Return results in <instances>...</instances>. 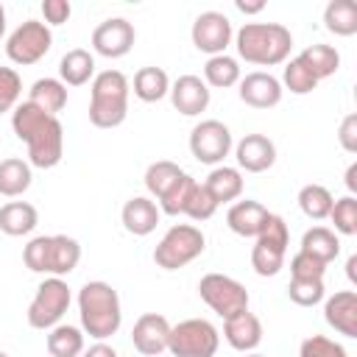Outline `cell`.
<instances>
[{
	"mask_svg": "<svg viewBox=\"0 0 357 357\" xmlns=\"http://www.w3.org/2000/svg\"><path fill=\"white\" fill-rule=\"evenodd\" d=\"M11 128L28 148V165L33 167H56L64 153V128L59 117L42 112L31 100H22L11 112Z\"/></svg>",
	"mask_w": 357,
	"mask_h": 357,
	"instance_id": "cell-1",
	"label": "cell"
},
{
	"mask_svg": "<svg viewBox=\"0 0 357 357\" xmlns=\"http://www.w3.org/2000/svg\"><path fill=\"white\" fill-rule=\"evenodd\" d=\"M240 59L259 67H273L287 61L293 47V33L282 22H245L234 33Z\"/></svg>",
	"mask_w": 357,
	"mask_h": 357,
	"instance_id": "cell-2",
	"label": "cell"
},
{
	"mask_svg": "<svg viewBox=\"0 0 357 357\" xmlns=\"http://www.w3.org/2000/svg\"><path fill=\"white\" fill-rule=\"evenodd\" d=\"M78 315H81V329L95 337L106 340L117 335L123 324V310H120V296L109 282H86L78 290Z\"/></svg>",
	"mask_w": 357,
	"mask_h": 357,
	"instance_id": "cell-3",
	"label": "cell"
},
{
	"mask_svg": "<svg viewBox=\"0 0 357 357\" xmlns=\"http://www.w3.org/2000/svg\"><path fill=\"white\" fill-rule=\"evenodd\" d=\"M131 84L120 70H103L92 78L89 123L95 128H117L128 114Z\"/></svg>",
	"mask_w": 357,
	"mask_h": 357,
	"instance_id": "cell-4",
	"label": "cell"
},
{
	"mask_svg": "<svg viewBox=\"0 0 357 357\" xmlns=\"http://www.w3.org/2000/svg\"><path fill=\"white\" fill-rule=\"evenodd\" d=\"M206 248V237L198 226L192 223H176L165 231L159 245L153 248V262L162 271H178L190 265L195 257H201Z\"/></svg>",
	"mask_w": 357,
	"mask_h": 357,
	"instance_id": "cell-5",
	"label": "cell"
},
{
	"mask_svg": "<svg viewBox=\"0 0 357 357\" xmlns=\"http://www.w3.org/2000/svg\"><path fill=\"white\" fill-rule=\"evenodd\" d=\"M254 240L257 243L251 248V268L259 276H276L284 268V254H287V243H290L287 223L271 212L268 223L262 226V231Z\"/></svg>",
	"mask_w": 357,
	"mask_h": 357,
	"instance_id": "cell-6",
	"label": "cell"
},
{
	"mask_svg": "<svg viewBox=\"0 0 357 357\" xmlns=\"http://www.w3.org/2000/svg\"><path fill=\"white\" fill-rule=\"evenodd\" d=\"M220 346V332L206 318H187L170 326L167 351L173 357H215Z\"/></svg>",
	"mask_w": 357,
	"mask_h": 357,
	"instance_id": "cell-7",
	"label": "cell"
},
{
	"mask_svg": "<svg viewBox=\"0 0 357 357\" xmlns=\"http://www.w3.org/2000/svg\"><path fill=\"white\" fill-rule=\"evenodd\" d=\"M70 301H73V296H70V287L64 279H59V276L45 279L36 287L33 301L28 304V324L33 329H53L64 318Z\"/></svg>",
	"mask_w": 357,
	"mask_h": 357,
	"instance_id": "cell-8",
	"label": "cell"
},
{
	"mask_svg": "<svg viewBox=\"0 0 357 357\" xmlns=\"http://www.w3.org/2000/svg\"><path fill=\"white\" fill-rule=\"evenodd\" d=\"M198 296L220 318H229V315H234L240 310H248V290L237 279H231L226 273H206V276H201Z\"/></svg>",
	"mask_w": 357,
	"mask_h": 357,
	"instance_id": "cell-9",
	"label": "cell"
},
{
	"mask_svg": "<svg viewBox=\"0 0 357 357\" xmlns=\"http://www.w3.org/2000/svg\"><path fill=\"white\" fill-rule=\"evenodd\" d=\"M53 47V33L45 22L39 20H25L22 25L14 28V33L8 36L6 42V56L20 64V67H28V64H36L39 59L47 56V50Z\"/></svg>",
	"mask_w": 357,
	"mask_h": 357,
	"instance_id": "cell-10",
	"label": "cell"
},
{
	"mask_svg": "<svg viewBox=\"0 0 357 357\" xmlns=\"http://www.w3.org/2000/svg\"><path fill=\"white\" fill-rule=\"evenodd\" d=\"M231 131L220 120H201L190 131V151L204 165H220L231 151Z\"/></svg>",
	"mask_w": 357,
	"mask_h": 357,
	"instance_id": "cell-11",
	"label": "cell"
},
{
	"mask_svg": "<svg viewBox=\"0 0 357 357\" xmlns=\"http://www.w3.org/2000/svg\"><path fill=\"white\" fill-rule=\"evenodd\" d=\"M192 45L201 50V53H209V56H220L226 53L234 31H231V22L226 14L220 11H204L195 17L192 22Z\"/></svg>",
	"mask_w": 357,
	"mask_h": 357,
	"instance_id": "cell-12",
	"label": "cell"
},
{
	"mask_svg": "<svg viewBox=\"0 0 357 357\" xmlns=\"http://www.w3.org/2000/svg\"><path fill=\"white\" fill-rule=\"evenodd\" d=\"M134 39H137V31L123 17H109L92 31V47H95V53H100L106 59L126 56L134 47Z\"/></svg>",
	"mask_w": 357,
	"mask_h": 357,
	"instance_id": "cell-13",
	"label": "cell"
},
{
	"mask_svg": "<svg viewBox=\"0 0 357 357\" xmlns=\"http://www.w3.org/2000/svg\"><path fill=\"white\" fill-rule=\"evenodd\" d=\"M167 337H170V321L159 312L139 315L131 329V343L145 357H156V354L167 351Z\"/></svg>",
	"mask_w": 357,
	"mask_h": 357,
	"instance_id": "cell-14",
	"label": "cell"
},
{
	"mask_svg": "<svg viewBox=\"0 0 357 357\" xmlns=\"http://www.w3.org/2000/svg\"><path fill=\"white\" fill-rule=\"evenodd\" d=\"M240 100L251 109H273L282 100V81L271 73H248L245 78H240Z\"/></svg>",
	"mask_w": 357,
	"mask_h": 357,
	"instance_id": "cell-15",
	"label": "cell"
},
{
	"mask_svg": "<svg viewBox=\"0 0 357 357\" xmlns=\"http://www.w3.org/2000/svg\"><path fill=\"white\" fill-rule=\"evenodd\" d=\"M167 95H170L173 109L184 117H195V114L206 112V106H209V86L198 75H178L170 84Z\"/></svg>",
	"mask_w": 357,
	"mask_h": 357,
	"instance_id": "cell-16",
	"label": "cell"
},
{
	"mask_svg": "<svg viewBox=\"0 0 357 357\" xmlns=\"http://www.w3.org/2000/svg\"><path fill=\"white\" fill-rule=\"evenodd\" d=\"M223 337L234 351L248 354L262 343V321L254 312L240 310V312L223 318Z\"/></svg>",
	"mask_w": 357,
	"mask_h": 357,
	"instance_id": "cell-17",
	"label": "cell"
},
{
	"mask_svg": "<svg viewBox=\"0 0 357 357\" xmlns=\"http://www.w3.org/2000/svg\"><path fill=\"white\" fill-rule=\"evenodd\" d=\"M234 159L245 173H265L276 162V145L265 134H245L234 145Z\"/></svg>",
	"mask_w": 357,
	"mask_h": 357,
	"instance_id": "cell-18",
	"label": "cell"
},
{
	"mask_svg": "<svg viewBox=\"0 0 357 357\" xmlns=\"http://www.w3.org/2000/svg\"><path fill=\"white\" fill-rule=\"evenodd\" d=\"M324 318L335 332L346 337H357V293L337 290L335 296H329L324 301Z\"/></svg>",
	"mask_w": 357,
	"mask_h": 357,
	"instance_id": "cell-19",
	"label": "cell"
},
{
	"mask_svg": "<svg viewBox=\"0 0 357 357\" xmlns=\"http://www.w3.org/2000/svg\"><path fill=\"white\" fill-rule=\"evenodd\" d=\"M159 218H162V212H159L156 201L148 198V195H134V198H128V201L123 204V212H120V220H123L126 231L134 234V237L151 234V231L156 229Z\"/></svg>",
	"mask_w": 357,
	"mask_h": 357,
	"instance_id": "cell-20",
	"label": "cell"
},
{
	"mask_svg": "<svg viewBox=\"0 0 357 357\" xmlns=\"http://www.w3.org/2000/svg\"><path fill=\"white\" fill-rule=\"evenodd\" d=\"M268 218H271V212L259 201H251V198L231 204V209L226 212L229 229L240 237H257L262 231V226L268 223Z\"/></svg>",
	"mask_w": 357,
	"mask_h": 357,
	"instance_id": "cell-21",
	"label": "cell"
},
{
	"mask_svg": "<svg viewBox=\"0 0 357 357\" xmlns=\"http://www.w3.org/2000/svg\"><path fill=\"white\" fill-rule=\"evenodd\" d=\"M39 223V212L28 201H8L0 206V231L8 237L31 234Z\"/></svg>",
	"mask_w": 357,
	"mask_h": 357,
	"instance_id": "cell-22",
	"label": "cell"
},
{
	"mask_svg": "<svg viewBox=\"0 0 357 357\" xmlns=\"http://www.w3.org/2000/svg\"><path fill=\"white\" fill-rule=\"evenodd\" d=\"M204 187L209 190V195H212V198H215V204L220 206V204H229V201H234V198H240V195H243V176H240V170H237V167L218 165V167H212V170H209V176H206V181H204Z\"/></svg>",
	"mask_w": 357,
	"mask_h": 357,
	"instance_id": "cell-23",
	"label": "cell"
},
{
	"mask_svg": "<svg viewBox=\"0 0 357 357\" xmlns=\"http://www.w3.org/2000/svg\"><path fill=\"white\" fill-rule=\"evenodd\" d=\"M59 75L64 86H84L95 75V56L84 47H73L59 61Z\"/></svg>",
	"mask_w": 357,
	"mask_h": 357,
	"instance_id": "cell-24",
	"label": "cell"
},
{
	"mask_svg": "<svg viewBox=\"0 0 357 357\" xmlns=\"http://www.w3.org/2000/svg\"><path fill=\"white\" fill-rule=\"evenodd\" d=\"M81 259V245L78 240L67 237V234H50V257H47V273L50 276H67L75 271Z\"/></svg>",
	"mask_w": 357,
	"mask_h": 357,
	"instance_id": "cell-25",
	"label": "cell"
},
{
	"mask_svg": "<svg viewBox=\"0 0 357 357\" xmlns=\"http://www.w3.org/2000/svg\"><path fill=\"white\" fill-rule=\"evenodd\" d=\"M28 100L33 106H39L42 112H47V114L56 117L67 106V86L61 84V78H36L31 84Z\"/></svg>",
	"mask_w": 357,
	"mask_h": 357,
	"instance_id": "cell-26",
	"label": "cell"
},
{
	"mask_svg": "<svg viewBox=\"0 0 357 357\" xmlns=\"http://www.w3.org/2000/svg\"><path fill=\"white\" fill-rule=\"evenodd\" d=\"M298 251H304V254L321 259L324 265H329V262L340 254V240H337V234H335L332 229H326V226H312V229L304 231Z\"/></svg>",
	"mask_w": 357,
	"mask_h": 357,
	"instance_id": "cell-27",
	"label": "cell"
},
{
	"mask_svg": "<svg viewBox=\"0 0 357 357\" xmlns=\"http://www.w3.org/2000/svg\"><path fill=\"white\" fill-rule=\"evenodd\" d=\"M33 176H31V165L25 159L8 156L0 162V195L6 198H17L31 187Z\"/></svg>",
	"mask_w": 357,
	"mask_h": 357,
	"instance_id": "cell-28",
	"label": "cell"
},
{
	"mask_svg": "<svg viewBox=\"0 0 357 357\" xmlns=\"http://www.w3.org/2000/svg\"><path fill=\"white\" fill-rule=\"evenodd\" d=\"M170 92V78L162 67H139L134 75V95L142 103H156Z\"/></svg>",
	"mask_w": 357,
	"mask_h": 357,
	"instance_id": "cell-29",
	"label": "cell"
},
{
	"mask_svg": "<svg viewBox=\"0 0 357 357\" xmlns=\"http://www.w3.org/2000/svg\"><path fill=\"white\" fill-rule=\"evenodd\" d=\"M47 351L50 357H78L84 354V332L70 324H56L47 332Z\"/></svg>",
	"mask_w": 357,
	"mask_h": 357,
	"instance_id": "cell-30",
	"label": "cell"
},
{
	"mask_svg": "<svg viewBox=\"0 0 357 357\" xmlns=\"http://www.w3.org/2000/svg\"><path fill=\"white\" fill-rule=\"evenodd\" d=\"M324 25L335 36H354L357 33V6L351 0H332L324 8Z\"/></svg>",
	"mask_w": 357,
	"mask_h": 357,
	"instance_id": "cell-31",
	"label": "cell"
},
{
	"mask_svg": "<svg viewBox=\"0 0 357 357\" xmlns=\"http://www.w3.org/2000/svg\"><path fill=\"white\" fill-rule=\"evenodd\" d=\"M204 84L215 86V89H229L234 84H240V64L237 59L220 53V56H209L204 64Z\"/></svg>",
	"mask_w": 357,
	"mask_h": 357,
	"instance_id": "cell-32",
	"label": "cell"
},
{
	"mask_svg": "<svg viewBox=\"0 0 357 357\" xmlns=\"http://www.w3.org/2000/svg\"><path fill=\"white\" fill-rule=\"evenodd\" d=\"M298 59L312 70V75L321 81V78H329L337 73L340 67V53L332 47V45H310L298 53Z\"/></svg>",
	"mask_w": 357,
	"mask_h": 357,
	"instance_id": "cell-33",
	"label": "cell"
},
{
	"mask_svg": "<svg viewBox=\"0 0 357 357\" xmlns=\"http://www.w3.org/2000/svg\"><path fill=\"white\" fill-rule=\"evenodd\" d=\"M184 176V170L176 165V162H167V159H159V162H153V165H148V170H145V187H148V192L159 201L178 178Z\"/></svg>",
	"mask_w": 357,
	"mask_h": 357,
	"instance_id": "cell-34",
	"label": "cell"
},
{
	"mask_svg": "<svg viewBox=\"0 0 357 357\" xmlns=\"http://www.w3.org/2000/svg\"><path fill=\"white\" fill-rule=\"evenodd\" d=\"M332 204H335V198H332V192H329L324 184H304V187L298 190V209H301L307 218H312V220L329 218Z\"/></svg>",
	"mask_w": 357,
	"mask_h": 357,
	"instance_id": "cell-35",
	"label": "cell"
},
{
	"mask_svg": "<svg viewBox=\"0 0 357 357\" xmlns=\"http://www.w3.org/2000/svg\"><path fill=\"white\" fill-rule=\"evenodd\" d=\"M282 81H284V86H287L293 95H307V92H312V89L318 86V78L312 75V70H310L298 56L284 64Z\"/></svg>",
	"mask_w": 357,
	"mask_h": 357,
	"instance_id": "cell-36",
	"label": "cell"
},
{
	"mask_svg": "<svg viewBox=\"0 0 357 357\" xmlns=\"http://www.w3.org/2000/svg\"><path fill=\"white\" fill-rule=\"evenodd\" d=\"M324 293H326L324 279H296V276H290L287 296H290L293 304H298V307H315V304L324 301Z\"/></svg>",
	"mask_w": 357,
	"mask_h": 357,
	"instance_id": "cell-37",
	"label": "cell"
},
{
	"mask_svg": "<svg viewBox=\"0 0 357 357\" xmlns=\"http://www.w3.org/2000/svg\"><path fill=\"white\" fill-rule=\"evenodd\" d=\"M329 220L335 223V231H340L346 237L357 234V198L354 195L337 198L329 209Z\"/></svg>",
	"mask_w": 357,
	"mask_h": 357,
	"instance_id": "cell-38",
	"label": "cell"
},
{
	"mask_svg": "<svg viewBox=\"0 0 357 357\" xmlns=\"http://www.w3.org/2000/svg\"><path fill=\"white\" fill-rule=\"evenodd\" d=\"M215 209H218V204L209 195V190L204 187V181L201 184L195 181L192 190H190V195H187V204H184V212L181 215H187L192 220H209L215 215Z\"/></svg>",
	"mask_w": 357,
	"mask_h": 357,
	"instance_id": "cell-39",
	"label": "cell"
},
{
	"mask_svg": "<svg viewBox=\"0 0 357 357\" xmlns=\"http://www.w3.org/2000/svg\"><path fill=\"white\" fill-rule=\"evenodd\" d=\"M192 184H195V178L190 176V173H184L159 201H156V206H159V212H165V215H181L184 212V204H187V195H190V190H192Z\"/></svg>",
	"mask_w": 357,
	"mask_h": 357,
	"instance_id": "cell-40",
	"label": "cell"
},
{
	"mask_svg": "<svg viewBox=\"0 0 357 357\" xmlns=\"http://www.w3.org/2000/svg\"><path fill=\"white\" fill-rule=\"evenodd\" d=\"M22 95V78L14 67H0V114L14 112Z\"/></svg>",
	"mask_w": 357,
	"mask_h": 357,
	"instance_id": "cell-41",
	"label": "cell"
},
{
	"mask_svg": "<svg viewBox=\"0 0 357 357\" xmlns=\"http://www.w3.org/2000/svg\"><path fill=\"white\" fill-rule=\"evenodd\" d=\"M47 257H50V237H47V234L33 237V240L22 248L25 268L33 271V273H47Z\"/></svg>",
	"mask_w": 357,
	"mask_h": 357,
	"instance_id": "cell-42",
	"label": "cell"
},
{
	"mask_svg": "<svg viewBox=\"0 0 357 357\" xmlns=\"http://www.w3.org/2000/svg\"><path fill=\"white\" fill-rule=\"evenodd\" d=\"M298 357H349V354L340 343L329 340L326 335H310L307 340H301Z\"/></svg>",
	"mask_w": 357,
	"mask_h": 357,
	"instance_id": "cell-43",
	"label": "cell"
},
{
	"mask_svg": "<svg viewBox=\"0 0 357 357\" xmlns=\"http://www.w3.org/2000/svg\"><path fill=\"white\" fill-rule=\"evenodd\" d=\"M324 273H326V265L304 251H298L290 259V276H296V279H324Z\"/></svg>",
	"mask_w": 357,
	"mask_h": 357,
	"instance_id": "cell-44",
	"label": "cell"
},
{
	"mask_svg": "<svg viewBox=\"0 0 357 357\" xmlns=\"http://www.w3.org/2000/svg\"><path fill=\"white\" fill-rule=\"evenodd\" d=\"M42 14H45V25H61L70 20L73 6L67 0H45L42 3Z\"/></svg>",
	"mask_w": 357,
	"mask_h": 357,
	"instance_id": "cell-45",
	"label": "cell"
},
{
	"mask_svg": "<svg viewBox=\"0 0 357 357\" xmlns=\"http://www.w3.org/2000/svg\"><path fill=\"white\" fill-rule=\"evenodd\" d=\"M337 139H340V148L346 153H357V114H346L343 117Z\"/></svg>",
	"mask_w": 357,
	"mask_h": 357,
	"instance_id": "cell-46",
	"label": "cell"
},
{
	"mask_svg": "<svg viewBox=\"0 0 357 357\" xmlns=\"http://www.w3.org/2000/svg\"><path fill=\"white\" fill-rule=\"evenodd\" d=\"M84 357H117V351L109 346V343H103V340H98L95 346H89L86 351H84Z\"/></svg>",
	"mask_w": 357,
	"mask_h": 357,
	"instance_id": "cell-47",
	"label": "cell"
},
{
	"mask_svg": "<svg viewBox=\"0 0 357 357\" xmlns=\"http://www.w3.org/2000/svg\"><path fill=\"white\" fill-rule=\"evenodd\" d=\"M234 8H237V11H243V14H259V11L265 8V3H262V0H257V3H245V0H234Z\"/></svg>",
	"mask_w": 357,
	"mask_h": 357,
	"instance_id": "cell-48",
	"label": "cell"
},
{
	"mask_svg": "<svg viewBox=\"0 0 357 357\" xmlns=\"http://www.w3.org/2000/svg\"><path fill=\"white\" fill-rule=\"evenodd\" d=\"M346 187H349V192H351V195L357 192V162H351V165H349V170H346Z\"/></svg>",
	"mask_w": 357,
	"mask_h": 357,
	"instance_id": "cell-49",
	"label": "cell"
},
{
	"mask_svg": "<svg viewBox=\"0 0 357 357\" xmlns=\"http://www.w3.org/2000/svg\"><path fill=\"white\" fill-rule=\"evenodd\" d=\"M354 268H357V257L351 254V257H349V262H346V273H349V279H351V282L357 279V273H354Z\"/></svg>",
	"mask_w": 357,
	"mask_h": 357,
	"instance_id": "cell-50",
	"label": "cell"
},
{
	"mask_svg": "<svg viewBox=\"0 0 357 357\" xmlns=\"http://www.w3.org/2000/svg\"><path fill=\"white\" fill-rule=\"evenodd\" d=\"M3 33H6V8L0 6V39H3Z\"/></svg>",
	"mask_w": 357,
	"mask_h": 357,
	"instance_id": "cell-51",
	"label": "cell"
},
{
	"mask_svg": "<svg viewBox=\"0 0 357 357\" xmlns=\"http://www.w3.org/2000/svg\"><path fill=\"white\" fill-rule=\"evenodd\" d=\"M245 357H265V354H257V351H248Z\"/></svg>",
	"mask_w": 357,
	"mask_h": 357,
	"instance_id": "cell-52",
	"label": "cell"
},
{
	"mask_svg": "<svg viewBox=\"0 0 357 357\" xmlns=\"http://www.w3.org/2000/svg\"><path fill=\"white\" fill-rule=\"evenodd\" d=\"M0 357H8V354H6V351H0Z\"/></svg>",
	"mask_w": 357,
	"mask_h": 357,
	"instance_id": "cell-53",
	"label": "cell"
}]
</instances>
